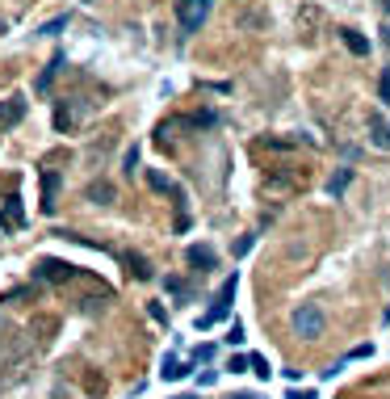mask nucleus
<instances>
[{"label":"nucleus","mask_w":390,"mask_h":399,"mask_svg":"<svg viewBox=\"0 0 390 399\" xmlns=\"http://www.w3.org/2000/svg\"><path fill=\"white\" fill-rule=\"evenodd\" d=\"M210 5H214V0H181V30H185V34L202 30V21H206Z\"/></svg>","instance_id":"f257e3e1"},{"label":"nucleus","mask_w":390,"mask_h":399,"mask_svg":"<svg viewBox=\"0 0 390 399\" xmlns=\"http://www.w3.org/2000/svg\"><path fill=\"white\" fill-rule=\"evenodd\" d=\"M294 332L298 336H319V328H323V315H319V307H311V303H302V307H294Z\"/></svg>","instance_id":"f03ea898"},{"label":"nucleus","mask_w":390,"mask_h":399,"mask_svg":"<svg viewBox=\"0 0 390 399\" xmlns=\"http://www.w3.org/2000/svg\"><path fill=\"white\" fill-rule=\"evenodd\" d=\"M34 278H38V282H72V278H76V269H72L68 261L42 257V261H38V269H34Z\"/></svg>","instance_id":"7ed1b4c3"},{"label":"nucleus","mask_w":390,"mask_h":399,"mask_svg":"<svg viewBox=\"0 0 390 399\" xmlns=\"http://www.w3.org/2000/svg\"><path fill=\"white\" fill-rule=\"evenodd\" d=\"M185 261H189L193 269H214V265H218V257H214L210 244H189V248H185Z\"/></svg>","instance_id":"20e7f679"},{"label":"nucleus","mask_w":390,"mask_h":399,"mask_svg":"<svg viewBox=\"0 0 390 399\" xmlns=\"http://www.w3.org/2000/svg\"><path fill=\"white\" fill-rule=\"evenodd\" d=\"M21 114H26V101H21V97H5V101H0V130L17 126Z\"/></svg>","instance_id":"39448f33"},{"label":"nucleus","mask_w":390,"mask_h":399,"mask_svg":"<svg viewBox=\"0 0 390 399\" xmlns=\"http://www.w3.org/2000/svg\"><path fill=\"white\" fill-rule=\"evenodd\" d=\"M55 193H59V177L46 173V177H42V211H46V215L55 211Z\"/></svg>","instance_id":"423d86ee"},{"label":"nucleus","mask_w":390,"mask_h":399,"mask_svg":"<svg viewBox=\"0 0 390 399\" xmlns=\"http://www.w3.org/2000/svg\"><path fill=\"white\" fill-rule=\"evenodd\" d=\"M168 382H177V378H185L189 374V366H181V358H164V370H159Z\"/></svg>","instance_id":"0eeeda50"},{"label":"nucleus","mask_w":390,"mask_h":399,"mask_svg":"<svg viewBox=\"0 0 390 399\" xmlns=\"http://www.w3.org/2000/svg\"><path fill=\"white\" fill-rule=\"evenodd\" d=\"M55 130H72V110H68V101H59V106H55Z\"/></svg>","instance_id":"6e6552de"},{"label":"nucleus","mask_w":390,"mask_h":399,"mask_svg":"<svg viewBox=\"0 0 390 399\" xmlns=\"http://www.w3.org/2000/svg\"><path fill=\"white\" fill-rule=\"evenodd\" d=\"M344 42H349V51H353V55H369V42H365L357 30H344Z\"/></svg>","instance_id":"1a4fd4ad"},{"label":"nucleus","mask_w":390,"mask_h":399,"mask_svg":"<svg viewBox=\"0 0 390 399\" xmlns=\"http://www.w3.org/2000/svg\"><path fill=\"white\" fill-rule=\"evenodd\" d=\"M235 286H240V278H235V273H231L227 282H222V298H218V307H222V311H231V298H235Z\"/></svg>","instance_id":"9d476101"},{"label":"nucleus","mask_w":390,"mask_h":399,"mask_svg":"<svg viewBox=\"0 0 390 399\" xmlns=\"http://www.w3.org/2000/svg\"><path fill=\"white\" fill-rule=\"evenodd\" d=\"M349 181H353V168H340V173H336V177H331V181H327V193H336V197H340V193H344V185H349Z\"/></svg>","instance_id":"9b49d317"},{"label":"nucleus","mask_w":390,"mask_h":399,"mask_svg":"<svg viewBox=\"0 0 390 399\" xmlns=\"http://www.w3.org/2000/svg\"><path fill=\"white\" fill-rule=\"evenodd\" d=\"M369 126H373V143H382V147H390V126H386L382 118H373Z\"/></svg>","instance_id":"f8f14e48"},{"label":"nucleus","mask_w":390,"mask_h":399,"mask_svg":"<svg viewBox=\"0 0 390 399\" xmlns=\"http://www.w3.org/2000/svg\"><path fill=\"white\" fill-rule=\"evenodd\" d=\"M122 261H126V265L135 269V278H147V273H151V269H147V261H143V257H135V253H126Z\"/></svg>","instance_id":"ddd939ff"},{"label":"nucleus","mask_w":390,"mask_h":399,"mask_svg":"<svg viewBox=\"0 0 390 399\" xmlns=\"http://www.w3.org/2000/svg\"><path fill=\"white\" fill-rule=\"evenodd\" d=\"M64 68V59H55V64H46V72L38 76V88H50V80H55V72Z\"/></svg>","instance_id":"4468645a"},{"label":"nucleus","mask_w":390,"mask_h":399,"mask_svg":"<svg viewBox=\"0 0 390 399\" xmlns=\"http://www.w3.org/2000/svg\"><path fill=\"white\" fill-rule=\"evenodd\" d=\"M248 366H252V358H244V353H240V358H231V362H227V370H231V374H244V370H248Z\"/></svg>","instance_id":"2eb2a0df"},{"label":"nucleus","mask_w":390,"mask_h":399,"mask_svg":"<svg viewBox=\"0 0 390 399\" xmlns=\"http://www.w3.org/2000/svg\"><path fill=\"white\" fill-rule=\"evenodd\" d=\"M64 26H68V13H64V17H55V21H46V26H42V34L50 38V34H59Z\"/></svg>","instance_id":"dca6fc26"},{"label":"nucleus","mask_w":390,"mask_h":399,"mask_svg":"<svg viewBox=\"0 0 390 399\" xmlns=\"http://www.w3.org/2000/svg\"><path fill=\"white\" fill-rule=\"evenodd\" d=\"M151 189H159V193H173V181H168V177H159V173H151Z\"/></svg>","instance_id":"f3484780"},{"label":"nucleus","mask_w":390,"mask_h":399,"mask_svg":"<svg viewBox=\"0 0 390 399\" xmlns=\"http://www.w3.org/2000/svg\"><path fill=\"white\" fill-rule=\"evenodd\" d=\"M252 370H256V374H260V378H269V374H273V370H269V362H264V358H260V353H252Z\"/></svg>","instance_id":"a211bd4d"},{"label":"nucleus","mask_w":390,"mask_h":399,"mask_svg":"<svg viewBox=\"0 0 390 399\" xmlns=\"http://www.w3.org/2000/svg\"><path fill=\"white\" fill-rule=\"evenodd\" d=\"M227 340H231V344H244V324H231V332H227Z\"/></svg>","instance_id":"6ab92c4d"},{"label":"nucleus","mask_w":390,"mask_h":399,"mask_svg":"<svg viewBox=\"0 0 390 399\" xmlns=\"http://www.w3.org/2000/svg\"><path fill=\"white\" fill-rule=\"evenodd\" d=\"M151 320H155V324H168V311H164L159 303H151Z\"/></svg>","instance_id":"aec40b11"},{"label":"nucleus","mask_w":390,"mask_h":399,"mask_svg":"<svg viewBox=\"0 0 390 399\" xmlns=\"http://www.w3.org/2000/svg\"><path fill=\"white\" fill-rule=\"evenodd\" d=\"M382 101H386V106H390V72H386V76H382Z\"/></svg>","instance_id":"412c9836"},{"label":"nucleus","mask_w":390,"mask_h":399,"mask_svg":"<svg viewBox=\"0 0 390 399\" xmlns=\"http://www.w3.org/2000/svg\"><path fill=\"white\" fill-rule=\"evenodd\" d=\"M286 399H315V395H311V391H290Z\"/></svg>","instance_id":"4be33fe9"},{"label":"nucleus","mask_w":390,"mask_h":399,"mask_svg":"<svg viewBox=\"0 0 390 399\" xmlns=\"http://www.w3.org/2000/svg\"><path fill=\"white\" fill-rule=\"evenodd\" d=\"M177 399H197V395H177Z\"/></svg>","instance_id":"5701e85b"},{"label":"nucleus","mask_w":390,"mask_h":399,"mask_svg":"<svg viewBox=\"0 0 390 399\" xmlns=\"http://www.w3.org/2000/svg\"><path fill=\"white\" fill-rule=\"evenodd\" d=\"M386 42H390V26H386Z\"/></svg>","instance_id":"b1692460"}]
</instances>
